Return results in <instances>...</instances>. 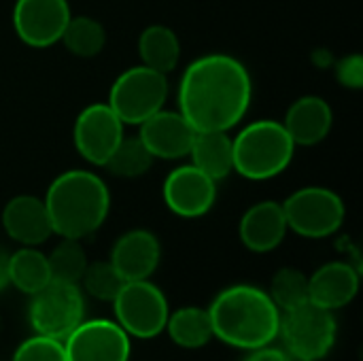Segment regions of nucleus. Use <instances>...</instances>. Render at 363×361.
<instances>
[{
    "mask_svg": "<svg viewBox=\"0 0 363 361\" xmlns=\"http://www.w3.org/2000/svg\"><path fill=\"white\" fill-rule=\"evenodd\" d=\"M253 81L230 53L196 57L179 81V111L196 132H230L249 113Z\"/></svg>",
    "mask_w": 363,
    "mask_h": 361,
    "instance_id": "obj_1",
    "label": "nucleus"
},
{
    "mask_svg": "<svg viewBox=\"0 0 363 361\" xmlns=\"http://www.w3.org/2000/svg\"><path fill=\"white\" fill-rule=\"evenodd\" d=\"M153 155L138 136H123L111 153L104 168L119 179H136L151 170Z\"/></svg>",
    "mask_w": 363,
    "mask_h": 361,
    "instance_id": "obj_25",
    "label": "nucleus"
},
{
    "mask_svg": "<svg viewBox=\"0 0 363 361\" xmlns=\"http://www.w3.org/2000/svg\"><path fill=\"white\" fill-rule=\"evenodd\" d=\"M51 279L53 281H64V283H81V277L87 268V255L85 249L81 247V240L74 238H62L57 247L47 255Z\"/></svg>",
    "mask_w": 363,
    "mask_h": 361,
    "instance_id": "obj_26",
    "label": "nucleus"
},
{
    "mask_svg": "<svg viewBox=\"0 0 363 361\" xmlns=\"http://www.w3.org/2000/svg\"><path fill=\"white\" fill-rule=\"evenodd\" d=\"M70 17L68 0H15L13 30L28 47L47 49L60 43Z\"/></svg>",
    "mask_w": 363,
    "mask_h": 361,
    "instance_id": "obj_12",
    "label": "nucleus"
},
{
    "mask_svg": "<svg viewBox=\"0 0 363 361\" xmlns=\"http://www.w3.org/2000/svg\"><path fill=\"white\" fill-rule=\"evenodd\" d=\"M281 123L296 147H315L330 136L334 111L321 96H302L291 102Z\"/></svg>",
    "mask_w": 363,
    "mask_h": 361,
    "instance_id": "obj_18",
    "label": "nucleus"
},
{
    "mask_svg": "<svg viewBox=\"0 0 363 361\" xmlns=\"http://www.w3.org/2000/svg\"><path fill=\"white\" fill-rule=\"evenodd\" d=\"M123 121L106 102L87 104L74 119L72 143L79 155L91 166H102L108 162L111 153L123 138Z\"/></svg>",
    "mask_w": 363,
    "mask_h": 361,
    "instance_id": "obj_10",
    "label": "nucleus"
},
{
    "mask_svg": "<svg viewBox=\"0 0 363 361\" xmlns=\"http://www.w3.org/2000/svg\"><path fill=\"white\" fill-rule=\"evenodd\" d=\"M268 296L279 306V311L287 313L308 302V277L296 268H281L272 277Z\"/></svg>",
    "mask_w": 363,
    "mask_h": 361,
    "instance_id": "obj_27",
    "label": "nucleus"
},
{
    "mask_svg": "<svg viewBox=\"0 0 363 361\" xmlns=\"http://www.w3.org/2000/svg\"><path fill=\"white\" fill-rule=\"evenodd\" d=\"M245 361H294L283 349H274V347H262V349H255L247 355Z\"/></svg>",
    "mask_w": 363,
    "mask_h": 361,
    "instance_id": "obj_31",
    "label": "nucleus"
},
{
    "mask_svg": "<svg viewBox=\"0 0 363 361\" xmlns=\"http://www.w3.org/2000/svg\"><path fill=\"white\" fill-rule=\"evenodd\" d=\"M336 77L345 87L362 89L363 87V57L359 53L347 55L336 66Z\"/></svg>",
    "mask_w": 363,
    "mask_h": 361,
    "instance_id": "obj_30",
    "label": "nucleus"
},
{
    "mask_svg": "<svg viewBox=\"0 0 363 361\" xmlns=\"http://www.w3.org/2000/svg\"><path fill=\"white\" fill-rule=\"evenodd\" d=\"M66 361H130V336L117 321H81L64 340Z\"/></svg>",
    "mask_w": 363,
    "mask_h": 361,
    "instance_id": "obj_11",
    "label": "nucleus"
},
{
    "mask_svg": "<svg viewBox=\"0 0 363 361\" xmlns=\"http://www.w3.org/2000/svg\"><path fill=\"white\" fill-rule=\"evenodd\" d=\"M287 232L289 228L283 213V204L274 200L255 202L245 211L238 223V238L253 253L274 251L285 240Z\"/></svg>",
    "mask_w": 363,
    "mask_h": 361,
    "instance_id": "obj_17",
    "label": "nucleus"
},
{
    "mask_svg": "<svg viewBox=\"0 0 363 361\" xmlns=\"http://www.w3.org/2000/svg\"><path fill=\"white\" fill-rule=\"evenodd\" d=\"M0 221L6 236L21 247H38L53 236L45 200L32 194L11 198L2 209Z\"/></svg>",
    "mask_w": 363,
    "mask_h": 361,
    "instance_id": "obj_15",
    "label": "nucleus"
},
{
    "mask_svg": "<svg viewBox=\"0 0 363 361\" xmlns=\"http://www.w3.org/2000/svg\"><path fill=\"white\" fill-rule=\"evenodd\" d=\"M9 285V255L0 251V291Z\"/></svg>",
    "mask_w": 363,
    "mask_h": 361,
    "instance_id": "obj_32",
    "label": "nucleus"
},
{
    "mask_svg": "<svg viewBox=\"0 0 363 361\" xmlns=\"http://www.w3.org/2000/svg\"><path fill=\"white\" fill-rule=\"evenodd\" d=\"M162 260V245L157 236L149 230H130L121 234L113 249L108 262L123 277V281L149 279Z\"/></svg>",
    "mask_w": 363,
    "mask_h": 361,
    "instance_id": "obj_16",
    "label": "nucleus"
},
{
    "mask_svg": "<svg viewBox=\"0 0 363 361\" xmlns=\"http://www.w3.org/2000/svg\"><path fill=\"white\" fill-rule=\"evenodd\" d=\"M170 340L181 349H202L213 338V326L206 309L183 306L168 315L166 328Z\"/></svg>",
    "mask_w": 363,
    "mask_h": 361,
    "instance_id": "obj_23",
    "label": "nucleus"
},
{
    "mask_svg": "<svg viewBox=\"0 0 363 361\" xmlns=\"http://www.w3.org/2000/svg\"><path fill=\"white\" fill-rule=\"evenodd\" d=\"M45 206L53 234L81 240L102 228L111 213V191L104 179L91 170H66L57 174L45 194Z\"/></svg>",
    "mask_w": 363,
    "mask_h": 361,
    "instance_id": "obj_3",
    "label": "nucleus"
},
{
    "mask_svg": "<svg viewBox=\"0 0 363 361\" xmlns=\"http://www.w3.org/2000/svg\"><path fill=\"white\" fill-rule=\"evenodd\" d=\"M138 138L157 160H183L189 155L196 130L181 115V111H168L166 106L145 119L140 126Z\"/></svg>",
    "mask_w": 363,
    "mask_h": 361,
    "instance_id": "obj_14",
    "label": "nucleus"
},
{
    "mask_svg": "<svg viewBox=\"0 0 363 361\" xmlns=\"http://www.w3.org/2000/svg\"><path fill=\"white\" fill-rule=\"evenodd\" d=\"M162 196L170 213L183 219H198L215 206L217 181L206 177L194 164H183L168 172Z\"/></svg>",
    "mask_w": 363,
    "mask_h": 361,
    "instance_id": "obj_13",
    "label": "nucleus"
},
{
    "mask_svg": "<svg viewBox=\"0 0 363 361\" xmlns=\"http://www.w3.org/2000/svg\"><path fill=\"white\" fill-rule=\"evenodd\" d=\"M85 300L77 283L49 281L40 291L32 294L28 306V319L36 334L55 340H66V336L83 321Z\"/></svg>",
    "mask_w": 363,
    "mask_h": 361,
    "instance_id": "obj_8",
    "label": "nucleus"
},
{
    "mask_svg": "<svg viewBox=\"0 0 363 361\" xmlns=\"http://www.w3.org/2000/svg\"><path fill=\"white\" fill-rule=\"evenodd\" d=\"M213 338L242 349L255 351L268 347L279 338L281 311L268 296V291L238 283L230 285L215 296L208 309Z\"/></svg>",
    "mask_w": 363,
    "mask_h": 361,
    "instance_id": "obj_2",
    "label": "nucleus"
},
{
    "mask_svg": "<svg viewBox=\"0 0 363 361\" xmlns=\"http://www.w3.org/2000/svg\"><path fill=\"white\" fill-rule=\"evenodd\" d=\"M11 361H66L64 343L34 334L15 349Z\"/></svg>",
    "mask_w": 363,
    "mask_h": 361,
    "instance_id": "obj_29",
    "label": "nucleus"
},
{
    "mask_svg": "<svg viewBox=\"0 0 363 361\" xmlns=\"http://www.w3.org/2000/svg\"><path fill=\"white\" fill-rule=\"evenodd\" d=\"M60 43H64V47L77 57H96L106 45V30L89 15H72Z\"/></svg>",
    "mask_w": 363,
    "mask_h": 361,
    "instance_id": "obj_24",
    "label": "nucleus"
},
{
    "mask_svg": "<svg viewBox=\"0 0 363 361\" xmlns=\"http://www.w3.org/2000/svg\"><path fill=\"white\" fill-rule=\"evenodd\" d=\"M113 311L123 332L143 340L160 336L170 315L164 291L149 279L125 281L113 300Z\"/></svg>",
    "mask_w": 363,
    "mask_h": 361,
    "instance_id": "obj_9",
    "label": "nucleus"
},
{
    "mask_svg": "<svg viewBox=\"0 0 363 361\" xmlns=\"http://www.w3.org/2000/svg\"><path fill=\"white\" fill-rule=\"evenodd\" d=\"M51 281L47 255L36 247H21L9 255V285L17 291L32 296Z\"/></svg>",
    "mask_w": 363,
    "mask_h": 361,
    "instance_id": "obj_22",
    "label": "nucleus"
},
{
    "mask_svg": "<svg viewBox=\"0 0 363 361\" xmlns=\"http://www.w3.org/2000/svg\"><path fill=\"white\" fill-rule=\"evenodd\" d=\"M189 157L198 170L219 183L234 172L232 136L228 132H196Z\"/></svg>",
    "mask_w": 363,
    "mask_h": 361,
    "instance_id": "obj_20",
    "label": "nucleus"
},
{
    "mask_svg": "<svg viewBox=\"0 0 363 361\" xmlns=\"http://www.w3.org/2000/svg\"><path fill=\"white\" fill-rule=\"evenodd\" d=\"M283 351L296 361H321L330 355L338 336L334 311L321 309L311 300L281 315Z\"/></svg>",
    "mask_w": 363,
    "mask_h": 361,
    "instance_id": "obj_5",
    "label": "nucleus"
},
{
    "mask_svg": "<svg viewBox=\"0 0 363 361\" xmlns=\"http://www.w3.org/2000/svg\"><path fill=\"white\" fill-rule=\"evenodd\" d=\"M168 91V74L138 64L123 70L113 81L106 104L123 126H140L166 106Z\"/></svg>",
    "mask_w": 363,
    "mask_h": 361,
    "instance_id": "obj_6",
    "label": "nucleus"
},
{
    "mask_svg": "<svg viewBox=\"0 0 363 361\" xmlns=\"http://www.w3.org/2000/svg\"><path fill=\"white\" fill-rule=\"evenodd\" d=\"M138 57L143 66L170 74L181 60V40L177 32L162 23L147 26L138 36Z\"/></svg>",
    "mask_w": 363,
    "mask_h": 361,
    "instance_id": "obj_21",
    "label": "nucleus"
},
{
    "mask_svg": "<svg viewBox=\"0 0 363 361\" xmlns=\"http://www.w3.org/2000/svg\"><path fill=\"white\" fill-rule=\"evenodd\" d=\"M234 172L249 181H268L283 174L296 153L285 126L277 119H257L232 138Z\"/></svg>",
    "mask_w": 363,
    "mask_h": 361,
    "instance_id": "obj_4",
    "label": "nucleus"
},
{
    "mask_svg": "<svg viewBox=\"0 0 363 361\" xmlns=\"http://www.w3.org/2000/svg\"><path fill=\"white\" fill-rule=\"evenodd\" d=\"M283 204L287 228L304 238H328L336 234L347 215L342 198L321 185H308L294 191Z\"/></svg>",
    "mask_w": 363,
    "mask_h": 361,
    "instance_id": "obj_7",
    "label": "nucleus"
},
{
    "mask_svg": "<svg viewBox=\"0 0 363 361\" xmlns=\"http://www.w3.org/2000/svg\"><path fill=\"white\" fill-rule=\"evenodd\" d=\"M359 291V270L349 262L323 264L308 277V300L321 309L338 311L355 300Z\"/></svg>",
    "mask_w": 363,
    "mask_h": 361,
    "instance_id": "obj_19",
    "label": "nucleus"
},
{
    "mask_svg": "<svg viewBox=\"0 0 363 361\" xmlns=\"http://www.w3.org/2000/svg\"><path fill=\"white\" fill-rule=\"evenodd\" d=\"M123 283H125L123 277L106 260V262L87 264L79 285H83L85 294H89L91 298H96L100 302H113L115 296L119 294V289L123 287Z\"/></svg>",
    "mask_w": 363,
    "mask_h": 361,
    "instance_id": "obj_28",
    "label": "nucleus"
}]
</instances>
